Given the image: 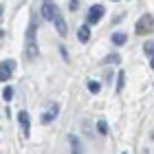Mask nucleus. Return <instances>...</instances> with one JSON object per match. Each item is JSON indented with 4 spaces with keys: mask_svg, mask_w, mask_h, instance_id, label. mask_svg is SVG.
<instances>
[{
    "mask_svg": "<svg viewBox=\"0 0 154 154\" xmlns=\"http://www.w3.org/2000/svg\"><path fill=\"white\" fill-rule=\"evenodd\" d=\"M125 42H128V35H125V33H112V44L123 46Z\"/></svg>",
    "mask_w": 154,
    "mask_h": 154,
    "instance_id": "9b49d317",
    "label": "nucleus"
},
{
    "mask_svg": "<svg viewBox=\"0 0 154 154\" xmlns=\"http://www.w3.org/2000/svg\"><path fill=\"white\" fill-rule=\"evenodd\" d=\"M2 97H5L7 101H11V99H13V88H11V86H7V88L2 90Z\"/></svg>",
    "mask_w": 154,
    "mask_h": 154,
    "instance_id": "2eb2a0df",
    "label": "nucleus"
},
{
    "mask_svg": "<svg viewBox=\"0 0 154 154\" xmlns=\"http://www.w3.org/2000/svg\"><path fill=\"white\" fill-rule=\"evenodd\" d=\"M13 71H16V62L13 60H5L0 62V82H9Z\"/></svg>",
    "mask_w": 154,
    "mask_h": 154,
    "instance_id": "20e7f679",
    "label": "nucleus"
},
{
    "mask_svg": "<svg viewBox=\"0 0 154 154\" xmlns=\"http://www.w3.org/2000/svg\"><path fill=\"white\" fill-rule=\"evenodd\" d=\"M143 51L150 53V55H154V40H152V42H145V44H143Z\"/></svg>",
    "mask_w": 154,
    "mask_h": 154,
    "instance_id": "f3484780",
    "label": "nucleus"
},
{
    "mask_svg": "<svg viewBox=\"0 0 154 154\" xmlns=\"http://www.w3.org/2000/svg\"><path fill=\"white\" fill-rule=\"evenodd\" d=\"M103 13H106V7H103V5H93V7L88 9V16H86L88 26H90V24H99V20L103 18Z\"/></svg>",
    "mask_w": 154,
    "mask_h": 154,
    "instance_id": "7ed1b4c3",
    "label": "nucleus"
},
{
    "mask_svg": "<svg viewBox=\"0 0 154 154\" xmlns=\"http://www.w3.org/2000/svg\"><path fill=\"white\" fill-rule=\"evenodd\" d=\"M57 13H60V9L53 2H44V5H42V18L48 20V22H53V18L57 16Z\"/></svg>",
    "mask_w": 154,
    "mask_h": 154,
    "instance_id": "39448f33",
    "label": "nucleus"
},
{
    "mask_svg": "<svg viewBox=\"0 0 154 154\" xmlns=\"http://www.w3.org/2000/svg\"><path fill=\"white\" fill-rule=\"evenodd\" d=\"M57 112H60V106H57V103H53V106H51V108H48V112H44V115H42V117H40V121H42V123H44V125H46V123H51V121H53V119H55V117H57Z\"/></svg>",
    "mask_w": 154,
    "mask_h": 154,
    "instance_id": "423d86ee",
    "label": "nucleus"
},
{
    "mask_svg": "<svg viewBox=\"0 0 154 154\" xmlns=\"http://www.w3.org/2000/svg\"><path fill=\"white\" fill-rule=\"evenodd\" d=\"M152 31H154V18L150 13H145V16H141L137 20V24H134L137 35H145V33H152Z\"/></svg>",
    "mask_w": 154,
    "mask_h": 154,
    "instance_id": "f03ea898",
    "label": "nucleus"
},
{
    "mask_svg": "<svg viewBox=\"0 0 154 154\" xmlns=\"http://www.w3.org/2000/svg\"><path fill=\"white\" fill-rule=\"evenodd\" d=\"M150 64H152V68H154V55H152V60H150Z\"/></svg>",
    "mask_w": 154,
    "mask_h": 154,
    "instance_id": "6ab92c4d",
    "label": "nucleus"
},
{
    "mask_svg": "<svg viewBox=\"0 0 154 154\" xmlns=\"http://www.w3.org/2000/svg\"><path fill=\"white\" fill-rule=\"evenodd\" d=\"M26 60H35L38 57V18L33 16L26 29V46H24Z\"/></svg>",
    "mask_w": 154,
    "mask_h": 154,
    "instance_id": "f257e3e1",
    "label": "nucleus"
},
{
    "mask_svg": "<svg viewBox=\"0 0 154 154\" xmlns=\"http://www.w3.org/2000/svg\"><path fill=\"white\" fill-rule=\"evenodd\" d=\"M18 121L22 123V128H24V134H29V112H18Z\"/></svg>",
    "mask_w": 154,
    "mask_h": 154,
    "instance_id": "1a4fd4ad",
    "label": "nucleus"
},
{
    "mask_svg": "<svg viewBox=\"0 0 154 154\" xmlns=\"http://www.w3.org/2000/svg\"><path fill=\"white\" fill-rule=\"evenodd\" d=\"M123 154H128V152H123Z\"/></svg>",
    "mask_w": 154,
    "mask_h": 154,
    "instance_id": "aec40b11",
    "label": "nucleus"
},
{
    "mask_svg": "<svg viewBox=\"0 0 154 154\" xmlns=\"http://www.w3.org/2000/svg\"><path fill=\"white\" fill-rule=\"evenodd\" d=\"M53 24H55V29H57V33H60L62 38H64V35H66V31H68V26H66V22H64V18H62V11L53 18Z\"/></svg>",
    "mask_w": 154,
    "mask_h": 154,
    "instance_id": "0eeeda50",
    "label": "nucleus"
},
{
    "mask_svg": "<svg viewBox=\"0 0 154 154\" xmlns=\"http://www.w3.org/2000/svg\"><path fill=\"white\" fill-rule=\"evenodd\" d=\"M119 62H121V55L112 53V55H106V57L101 60V64H119Z\"/></svg>",
    "mask_w": 154,
    "mask_h": 154,
    "instance_id": "f8f14e48",
    "label": "nucleus"
},
{
    "mask_svg": "<svg viewBox=\"0 0 154 154\" xmlns=\"http://www.w3.org/2000/svg\"><path fill=\"white\" fill-rule=\"evenodd\" d=\"M123 84H125V73L121 71V73H119V79H117V90H121Z\"/></svg>",
    "mask_w": 154,
    "mask_h": 154,
    "instance_id": "dca6fc26",
    "label": "nucleus"
},
{
    "mask_svg": "<svg viewBox=\"0 0 154 154\" xmlns=\"http://www.w3.org/2000/svg\"><path fill=\"white\" fill-rule=\"evenodd\" d=\"M77 40L82 42V44H86V42L90 40V26L88 24H82L79 31H77Z\"/></svg>",
    "mask_w": 154,
    "mask_h": 154,
    "instance_id": "6e6552de",
    "label": "nucleus"
},
{
    "mask_svg": "<svg viewBox=\"0 0 154 154\" xmlns=\"http://www.w3.org/2000/svg\"><path fill=\"white\" fill-rule=\"evenodd\" d=\"M68 143H71V150H73V154H84V152H82V148H79V139H77L75 134H71V137H68Z\"/></svg>",
    "mask_w": 154,
    "mask_h": 154,
    "instance_id": "9d476101",
    "label": "nucleus"
},
{
    "mask_svg": "<svg viewBox=\"0 0 154 154\" xmlns=\"http://www.w3.org/2000/svg\"><path fill=\"white\" fill-rule=\"evenodd\" d=\"M97 130H99V134H108V125H106V121H97Z\"/></svg>",
    "mask_w": 154,
    "mask_h": 154,
    "instance_id": "4468645a",
    "label": "nucleus"
},
{
    "mask_svg": "<svg viewBox=\"0 0 154 154\" xmlns=\"http://www.w3.org/2000/svg\"><path fill=\"white\" fill-rule=\"evenodd\" d=\"M88 90H90V93H99V90H101V84H99V82H88Z\"/></svg>",
    "mask_w": 154,
    "mask_h": 154,
    "instance_id": "ddd939ff",
    "label": "nucleus"
},
{
    "mask_svg": "<svg viewBox=\"0 0 154 154\" xmlns=\"http://www.w3.org/2000/svg\"><path fill=\"white\" fill-rule=\"evenodd\" d=\"M68 7H71V11H77V9H79V0H71Z\"/></svg>",
    "mask_w": 154,
    "mask_h": 154,
    "instance_id": "a211bd4d",
    "label": "nucleus"
}]
</instances>
